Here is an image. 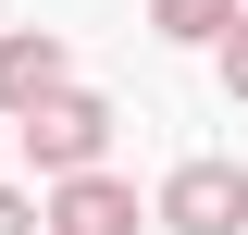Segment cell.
I'll return each instance as SVG.
<instances>
[{
    "instance_id": "cell-5",
    "label": "cell",
    "mask_w": 248,
    "mask_h": 235,
    "mask_svg": "<svg viewBox=\"0 0 248 235\" xmlns=\"http://www.w3.org/2000/svg\"><path fill=\"white\" fill-rule=\"evenodd\" d=\"M149 25L174 37V50H211V37L236 25V0H149Z\"/></svg>"
},
{
    "instance_id": "cell-4",
    "label": "cell",
    "mask_w": 248,
    "mask_h": 235,
    "mask_svg": "<svg viewBox=\"0 0 248 235\" xmlns=\"http://www.w3.org/2000/svg\"><path fill=\"white\" fill-rule=\"evenodd\" d=\"M75 87V50H62L50 25H0V112H25V99Z\"/></svg>"
},
{
    "instance_id": "cell-6",
    "label": "cell",
    "mask_w": 248,
    "mask_h": 235,
    "mask_svg": "<svg viewBox=\"0 0 248 235\" xmlns=\"http://www.w3.org/2000/svg\"><path fill=\"white\" fill-rule=\"evenodd\" d=\"M211 50H223V99H248V13H236L223 37H211Z\"/></svg>"
},
{
    "instance_id": "cell-1",
    "label": "cell",
    "mask_w": 248,
    "mask_h": 235,
    "mask_svg": "<svg viewBox=\"0 0 248 235\" xmlns=\"http://www.w3.org/2000/svg\"><path fill=\"white\" fill-rule=\"evenodd\" d=\"M13 136H25L37 174H87L99 148H112V99H99V87H50V99L13 112Z\"/></svg>"
},
{
    "instance_id": "cell-3",
    "label": "cell",
    "mask_w": 248,
    "mask_h": 235,
    "mask_svg": "<svg viewBox=\"0 0 248 235\" xmlns=\"http://www.w3.org/2000/svg\"><path fill=\"white\" fill-rule=\"evenodd\" d=\"M149 210H137V186L112 174V161H87V174H50V210H37V235H137Z\"/></svg>"
},
{
    "instance_id": "cell-7",
    "label": "cell",
    "mask_w": 248,
    "mask_h": 235,
    "mask_svg": "<svg viewBox=\"0 0 248 235\" xmlns=\"http://www.w3.org/2000/svg\"><path fill=\"white\" fill-rule=\"evenodd\" d=\"M0 235H37V198H25V186H0Z\"/></svg>"
},
{
    "instance_id": "cell-2",
    "label": "cell",
    "mask_w": 248,
    "mask_h": 235,
    "mask_svg": "<svg viewBox=\"0 0 248 235\" xmlns=\"http://www.w3.org/2000/svg\"><path fill=\"white\" fill-rule=\"evenodd\" d=\"M149 223L174 235H248V161H174L149 198Z\"/></svg>"
}]
</instances>
